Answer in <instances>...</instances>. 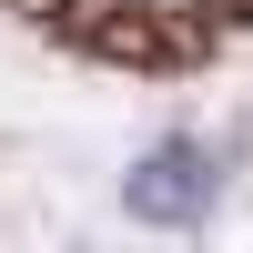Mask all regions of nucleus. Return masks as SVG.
I'll list each match as a JSON object with an SVG mask.
<instances>
[{
    "label": "nucleus",
    "mask_w": 253,
    "mask_h": 253,
    "mask_svg": "<svg viewBox=\"0 0 253 253\" xmlns=\"http://www.w3.org/2000/svg\"><path fill=\"white\" fill-rule=\"evenodd\" d=\"M213 182H223V172H213L203 142H162V152L122 182V213H132V223H193L203 203H213Z\"/></svg>",
    "instance_id": "1"
}]
</instances>
